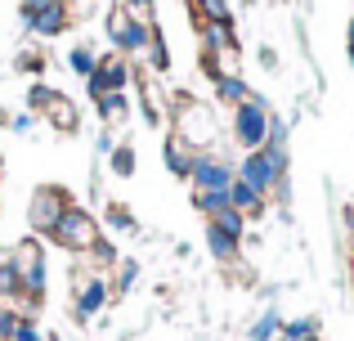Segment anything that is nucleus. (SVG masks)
Listing matches in <instances>:
<instances>
[{
  "label": "nucleus",
  "mask_w": 354,
  "mask_h": 341,
  "mask_svg": "<svg viewBox=\"0 0 354 341\" xmlns=\"http://www.w3.org/2000/svg\"><path fill=\"white\" fill-rule=\"evenodd\" d=\"M287 171H292V158H287V149H274V144L242 153L238 162V180L251 184L260 198H274V193L287 198Z\"/></svg>",
  "instance_id": "nucleus-1"
},
{
  "label": "nucleus",
  "mask_w": 354,
  "mask_h": 341,
  "mask_svg": "<svg viewBox=\"0 0 354 341\" xmlns=\"http://www.w3.org/2000/svg\"><path fill=\"white\" fill-rule=\"evenodd\" d=\"M171 117H175V140L193 153H211L220 140V126H216V108L211 104H198L189 95H175L171 104Z\"/></svg>",
  "instance_id": "nucleus-2"
},
{
  "label": "nucleus",
  "mask_w": 354,
  "mask_h": 341,
  "mask_svg": "<svg viewBox=\"0 0 354 341\" xmlns=\"http://www.w3.org/2000/svg\"><path fill=\"white\" fill-rule=\"evenodd\" d=\"M50 238H54L59 247H68L72 256H86V252H90V247H95L104 234H99L95 211H86L81 202H72V207L59 216V225H54V234H50Z\"/></svg>",
  "instance_id": "nucleus-3"
},
{
  "label": "nucleus",
  "mask_w": 354,
  "mask_h": 341,
  "mask_svg": "<svg viewBox=\"0 0 354 341\" xmlns=\"http://www.w3.org/2000/svg\"><path fill=\"white\" fill-rule=\"evenodd\" d=\"M229 131H234V144H238L242 153L265 149V140H269V99L251 90L247 104L234 108V126H229Z\"/></svg>",
  "instance_id": "nucleus-4"
},
{
  "label": "nucleus",
  "mask_w": 354,
  "mask_h": 341,
  "mask_svg": "<svg viewBox=\"0 0 354 341\" xmlns=\"http://www.w3.org/2000/svg\"><path fill=\"white\" fill-rule=\"evenodd\" d=\"M72 207V193L59 189V184H41V189L32 193V202H27V225L36 229L41 238L54 234V225H59V216Z\"/></svg>",
  "instance_id": "nucleus-5"
},
{
  "label": "nucleus",
  "mask_w": 354,
  "mask_h": 341,
  "mask_svg": "<svg viewBox=\"0 0 354 341\" xmlns=\"http://www.w3.org/2000/svg\"><path fill=\"white\" fill-rule=\"evenodd\" d=\"M104 27H108V41H113V50H121V54H144L148 41H153V27H148V23H135L126 9H113Z\"/></svg>",
  "instance_id": "nucleus-6"
},
{
  "label": "nucleus",
  "mask_w": 354,
  "mask_h": 341,
  "mask_svg": "<svg viewBox=\"0 0 354 341\" xmlns=\"http://www.w3.org/2000/svg\"><path fill=\"white\" fill-rule=\"evenodd\" d=\"M234 180H238V167L220 149L198 153V158H193V171H189V184H193V189H229Z\"/></svg>",
  "instance_id": "nucleus-7"
},
{
  "label": "nucleus",
  "mask_w": 354,
  "mask_h": 341,
  "mask_svg": "<svg viewBox=\"0 0 354 341\" xmlns=\"http://www.w3.org/2000/svg\"><path fill=\"white\" fill-rule=\"evenodd\" d=\"M68 18L72 14H68L63 0H36V5H23V27L32 36H45V41L68 32Z\"/></svg>",
  "instance_id": "nucleus-8"
},
{
  "label": "nucleus",
  "mask_w": 354,
  "mask_h": 341,
  "mask_svg": "<svg viewBox=\"0 0 354 341\" xmlns=\"http://www.w3.org/2000/svg\"><path fill=\"white\" fill-rule=\"evenodd\" d=\"M130 81H135V68H130V59H99L95 63V72L86 77V90H90V99H104V95H113V90H126Z\"/></svg>",
  "instance_id": "nucleus-9"
},
{
  "label": "nucleus",
  "mask_w": 354,
  "mask_h": 341,
  "mask_svg": "<svg viewBox=\"0 0 354 341\" xmlns=\"http://www.w3.org/2000/svg\"><path fill=\"white\" fill-rule=\"evenodd\" d=\"M104 306H108V279H104V274H90V279H81V288H72V310H77V324L95 319Z\"/></svg>",
  "instance_id": "nucleus-10"
},
{
  "label": "nucleus",
  "mask_w": 354,
  "mask_h": 341,
  "mask_svg": "<svg viewBox=\"0 0 354 341\" xmlns=\"http://www.w3.org/2000/svg\"><path fill=\"white\" fill-rule=\"evenodd\" d=\"M193 158H198V153H193V149H184V144L175 140V135H166V140H162V162H166V171H171L175 180H189Z\"/></svg>",
  "instance_id": "nucleus-11"
},
{
  "label": "nucleus",
  "mask_w": 354,
  "mask_h": 341,
  "mask_svg": "<svg viewBox=\"0 0 354 341\" xmlns=\"http://www.w3.org/2000/svg\"><path fill=\"white\" fill-rule=\"evenodd\" d=\"M229 202H234V211H242V216H265L269 211V198H260L256 189H251V184H242V180H234L229 184Z\"/></svg>",
  "instance_id": "nucleus-12"
},
{
  "label": "nucleus",
  "mask_w": 354,
  "mask_h": 341,
  "mask_svg": "<svg viewBox=\"0 0 354 341\" xmlns=\"http://www.w3.org/2000/svg\"><path fill=\"white\" fill-rule=\"evenodd\" d=\"M45 117H50V126L63 131V135H77V126H81V113H77V104H72L68 95H54V104L45 108Z\"/></svg>",
  "instance_id": "nucleus-13"
},
{
  "label": "nucleus",
  "mask_w": 354,
  "mask_h": 341,
  "mask_svg": "<svg viewBox=\"0 0 354 341\" xmlns=\"http://www.w3.org/2000/svg\"><path fill=\"white\" fill-rule=\"evenodd\" d=\"M99 104V122L108 126V131H113V126H121L130 117V95L126 90H113V95H104V99H95Z\"/></svg>",
  "instance_id": "nucleus-14"
},
{
  "label": "nucleus",
  "mask_w": 354,
  "mask_h": 341,
  "mask_svg": "<svg viewBox=\"0 0 354 341\" xmlns=\"http://www.w3.org/2000/svg\"><path fill=\"white\" fill-rule=\"evenodd\" d=\"M216 99H220V104H229V108H238V104H247V99H251V86L238 77V72L216 77Z\"/></svg>",
  "instance_id": "nucleus-15"
},
{
  "label": "nucleus",
  "mask_w": 354,
  "mask_h": 341,
  "mask_svg": "<svg viewBox=\"0 0 354 341\" xmlns=\"http://www.w3.org/2000/svg\"><path fill=\"white\" fill-rule=\"evenodd\" d=\"M207 247H211V256H216V261L220 265H229V261H238V238H229L225 234V229H216V225H211V220H207Z\"/></svg>",
  "instance_id": "nucleus-16"
},
{
  "label": "nucleus",
  "mask_w": 354,
  "mask_h": 341,
  "mask_svg": "<svg viewBox=\"0 0 354 341\" xmlns=\"http://www.w3.org/2000/svg\"><path fill=\"white\" fill-rule=\"evenodd\" d=\"M193 207L211 220V216H220V211H229L234 202H229V189H193Z\"/></svg>",
  "instance_id": "nucleus-17"
},
{
  "label": "nucleus",
  "mask_w": 354,
  "mask_h": 341,
  "mask_svg": "<svg viewBox=\"0 0 354 341\" xmlns=\"http://www.w3.org/2000/svg\"><path fill=\"white\" fill-rule=\"evenodd\" d=\"M108 167H113V175L117 180H130L135 175V167H139V153H135V144L130 140H121L113 153H108Z\"/></svg>",
  "instance_id": "nucleus-18"
},
{
  "label": "nucleus",
  "mask_w": 354,
  "mask_h": 341,
  "mask_svg": "<svg viewBox=\"0 0 354 341\" xmlns=\"http://www.w3.org/2000/svg\"><path fill=\"white\" fill-rule=\"evenodd\" d=\"M274 337H283V315H278L274 306L265 310V315L251 324V333H247V341H274Z\"/></svg>",
  "instance_id": "nucleus-19"
},
{
  "label": "nucleus",
  "mask_w": 354,
  "mask_h": 341,
  "mask_svg": "<svg viewBox=\"0 0 354 341\" xmlns=\"http://www.w3.org/2000/svg\"><path fill=\"white\" fill-rule=\"evenodd\" d=\"M193 9H198V23H234L229 0H193Z\"/></svg>",
  "instance_id": "nucleus-20"
},
{
  "label": "nucleus",
  "mask_w": 354,
  "mask_h": 341,
  "mask_svg": "<svg viewBox=\"0 0 354 341\" xmlns=\"http://www.w3.org/2000/svg\"><path fill=\"white\" fill-rule=\"evenodd\" d=\"M283 337H287V341H310V337H319V319H314V315L283 319Z\"/></svg>",
  "instance_id": "nucleus-21"
},
{
  "label": "nucleus",
  "mask_w": 354,
  "mask_h": 341,
  "mask_svg": "<svg viewBox=\"0 0 354 341\" xmlns=\"http://www.w3.org/2000/svg\"><path fill=\"white\" fill-rule=\"evenodd\" d=\"M211 225H216V229H225V234H229V238H238V243L247 238V216H242V211H234V207H229V211H220V216H211Z\"/></svg>",
  "instance_id": "nucleus-22"
},
{
  "label": "nucleus",
  "mask_w": 354,
  "mask_h": 341,
  "mask_svg": "<svg viewBox=\"0 0 354 341\" xmlns=\"http://www.w3.org/2000/svg\"><path fill=\"white\" fill-rule=\"evenodd\" d=\"M18 292H23V279H18V270L9 265V252H0V297L14 301Z\"/></svg>",
  "instance_id": "nucleus-23"
},
{
  "label": "nucleus",
  "mask_w": 354,
  "mask_h": 341,
  "mask_svg": "<svg viewBox=\"0 0 354 341\" xmlns=\"http://www.w3.org/2000/svg\"><path fill=\"white\" fill-rule=\"evenodd\" d=\"M95 50H90V45H72L68 50V68L77 72V77H90V72H95Z\"/></svg>",
  "instance_id": "nucleus-24"
},
{
  "label": "nucleus",
  "mask_w": 354,
  "mask_h": 341,
  "mask_svg": "<svg viewBox=\"0 0 354 341\" xmlns=\"http://www.w3.org/2000/svg\"><path fill=\"white\" fill-rule=\"evenodd\" d=\"M104 211H108V225L121 229V234H135V229H139V220L130 216V207H126V202H108Z\"/></svg>",
  "instance_id": "nucleus-25"
},
{
  "label": "nucleus",
  "mask_w": 354,
  "mask_h": 341,
  "mask_svg": "<svg viewBox=\"0 0 354 341\" xmlns=\"http://www.w3.org/2000/svg\"><path fill=\"white\" fill-rule=\"evenodd\" d=\"M148 68H153V72H166V68H171V50H166V41H162V32H153V41H148Z\"/></svg>",
  "instance_id": "nucleus-26"
},
{
  "label": "nucleus",
  "mask_w": 354,
  "mask_h": 341,
  "mask_svg": "<svg viewBox=\"0 0 354 341\" xmlns=\"http://www.w3.org/2000/svg\"><path fill=\"white\" fill-rule=\"evenodd\" d=\"M54 95H59V90H50V86H41V81H36V86L27 90V113H45V108L54 104Z\"/></svg>",
  "instance_id": "nucleus-27"
},
{
  "label": "nucleus",
  "mask_w": 354,
  "mask_h": 341,
  "mask_svg": "<svg viewBox=\"0 0 354 341\" xmlns=\"http://www.w3.org/2000/svg\"><path fill=\"white\" fill-rule=\"evenodd\" d=\"M86 256H90V261H95V265H99V270H108V265H117V247H113V243H108V238H99V243H95V247H90V252H86Z\"/></svg>",
  "instance_id": "nucleus-28"
},
{
  "label": "nucleus",
  "mask_w": 354,
  "mask_h": 341,
  "mask_svg": "<svg viewBox=\"0 0 354 341\" xmlns=\"http://www.w3.org/2000/svg\"><path fill=\"white\" fill-rule=\"evenodd\" d=\"M9 341H45V333H41V328H36V319H18V328H14V337H9Z\"/></svg>",
  "instance_id": "nucleus-29"
},
{
  "label": "nucleus",
  "mask_w": 354,
  "mask_h": 341,
  "mask_svg": "<svg viewBox=\"0 0 354 341\" xmlns=\"http://www.w3.org/2000/svg\"><path fill=\"white\" fill-rule=\"evenodd\" d=\"M265 144H274V149H287V122L278 113H269V140Z\"/></svg>",
  "instance_id": "nucleus-30"
},
{
  "label": "nucleus",
  "mask_w": 354,
  "mask_h": 341,
  "mask_svg": "<svg viewBox=\"0 0 354 341\" xmlns=\"http://www.w3.org/2000/svg\"><path fill=\"white\" fill-rule=\"evenodd\" d=\"M121 9H126L135 23H148V18H153V0H121Z\"/></svg>",
  "instance_id": "nucleus-31"
},
{
  "label": "nucleus",
  "mask_w": 354,
  "mask_h": 341,
  "mask_svg": "<svg viewBox=\"0 0 354 341\" xmlns=\"http://www.w3.org/2000/svg\"><path fill=\"white\" fill-rule=\"evenodd\" d=\"M18 319H23V315H18V310H9V306H0V341H9V337H14V328H18Z\"/></svg>",
  "instance_id": "nucleus-32"
},
{
  "label": "nucleus",
  "mask_w": 354,
  "mask_h": 341,
  "mask_svg": "<svg viewBox=\"0 0 354 341\" xmlns=\"http://www.w3.org/2000/svg\"><path fill=\"white\" fill-rule=\"evenodd\" d=\"M18 68H23V72H32V77H41V72H45V54H32V50H27V54H18Z\"/></svg>",
  "instance_id": "nucleus-33"
},
{
  "label": "nucleus",
  "mask_w": 354,
  "mask_h": 341,
  "mask_svg": "<svg viewBox=\"0 0 354 341\" xmlns=\"http://www.w3.org/2000/svg\"><path fill=\"white\" fill-rule=\"evenodd\" d=\"M135 279H139V265H135V261H121V274H117V292H126V288H130Z\"/></svg>",
  "instance_id": "nucleus-34"
},
{
  "label": "nucleus",
  "mask_w": 354,
  "mask_h": 341,
  "mask_svg": "<svg viewBox=\"0 0 354 341\" xmlns=\"http://www.w3.org/2000/svg\"><path fill=\"white\" fill-rule=\"evenodd\" d=\"M32 122H36V113H18V117H9V126H14V131H32Z\"/></svg>",
  "instance_id": "nucleus-35"
},
{
  "label": "nucleus",
  "mask_w": 354,
  "mask_h": 341,
  "mask_svg": "<svg viewBox=\"0 0 354 341\" xmlns=\"http://www.w3.org/2000/svg\"><path fill=\"white\" fill-rule=\"evenodd\" d=\"M260 63H265V68H278V54H274V50L265 45V50H260Z\"/></svg>",
  "instance_id": "nucleus-36"
},
{
  "label": "nucleus",
  "mask_w": 354,
  "mask_h": 341,
  "mask_svg": "<svg viewBox=\"0 0 354 341\" xmlns=\"http://www.w3.org/2000/svg\"><path fill=\"white\" fill-rule=\"evenodd\" d=\"M346 45H350V59H354V18H350V27H346Z\"/></svg>",
  "instance_id": "nucleus-37"
},
{
  "label": "nucleus",
  "mask_w": 354,
  "mask_h": 341,
  "mask_svg": "<svg viewBox=\"0 0 354 341\" xmlns=\"http://www.w3.org/2000/svg\"><path fill=\"white\" fill-rule=\"evenodd\" d=\"M274 341H287V337H274Z\"/></svg>",
  "instance_id": "nucleus-38"
},
{
  "label": "nucleus",
  "mask_w": 354,
  "mask_h": 341,
  "mask_svg": "<svg viewBox=\"0 0 354 341\" xmlns=\"http://www.w3.org/2000/svg\"><path fill=\"white\" fill-rule=\"evenodd\" d=\"M310 341H323V337H310Z\"/></svg>",
  "instance_id": "nucleus-39"
},
{
  "label": "nucleus",
  "mask_w": 354,
  "mask_h": 341,
  "mask_svg": "<svg viewBox=\"0 0 354 341\" xmlns=\"http://www.w3.org/2000/svg\"><path fill=\"white\" fill-rule=\"evenodd\" d=\"M0 167H5V158H0Z\"/></svg>",
  "instance_id": "nucleus-40"
},
{
  "label": "nucleus",
  "mask_w": 354,
  "mask_h": 341,
  "mask_svg": "<svg viewBox=\"0 0 354 341\" xmlns=\"http://www.w3.org/2000/svg\"><path fill=\"white\" fill-rule=\"evenodd\" d=\"M63 5H68V0H63Z\"/></svg>",
  "instance_id": "nucleus-41"
}]
</instances>
